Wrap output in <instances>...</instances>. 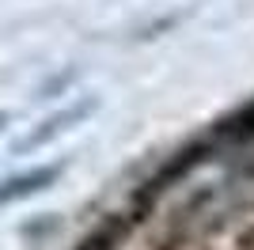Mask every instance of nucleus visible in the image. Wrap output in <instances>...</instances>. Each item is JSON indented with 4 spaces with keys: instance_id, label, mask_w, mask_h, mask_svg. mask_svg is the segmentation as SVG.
<instances>
[{
    "instance_id": "f257e3e1",
    "label": "nucleus",
    "mask_w": 254,
    "mask_h": 250,
    "mask_svg": "<svg viewBox=\"0 0 254 250\" xmlns=\"http://www.w3.org/2000/svg\"><path fill=\"white\" fill-rule=\"evenodd\" d=\"M53 175H57V171H53V167H46V171H34V175L11 178L8 186L0 189V205H4V201H15V197H27V193H34V189H42Z\"/></svg>"
}]
</instances>
